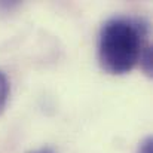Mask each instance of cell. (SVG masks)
<instances>
[{
  "label": "cell",
  "mask_w": 153,
  "mask_h": 153,
  "mask_svg": "<svg viewBox=\"0 0 153 153\" xmlns=\"http://www.w3.org/2000/svg\"><path fill=\"white\" fill-rule=\"evenodd\" d=\"M9 97V82L6 79V76L0 71V113L3 111L6 101Z\"/></svg>",
  "instance_id": "2"
},
{
  "label": "cell",
  "mask_w": 153,
  "mask_h": 153,
  "mask_svg": "<svg viewBox=\"0 0 153 153\" xmlns=\"http://www.w3.org/2000/svg\"><path fill=\"white\" fill-rule=\"evenodd\" d=\"M27 153H56L52 147L48 146H43V147H39V149H33V150H28Z\"/></svg>",
  "instance_id": "4"
},
{
  "label": "cell",
  "mask_w": 153,
  "mask_h": 153,
  "mask_svg": "<svg viewBox=\"0 0 153 153\" xmlns=\"http://www.w3.org/2000/svg\"><path fill=\"white\" fill-rule=\"evenodd\" d=\"M147 28L138 19L114 16L104 22L98 39V59L110 74H126L150 48Z\"/></svg>",
  "instance_id": "1"
},
{
  "label": "cell",
  "mask_w": 153,
  "mask_h": 153,
  "mask_svg": "<svg viewBox=\"0 0 153 153\" xmlns=\"http://www.w3.org/2000/svg\"><path fill=\"white\" fill-rule=\"evenodd\" d=\"M137 153H153V140H152V137H147L146 140L141 141V144H140L138 152Z\"/></svg>",
  "instance_id": "3"
}]
</instances>
